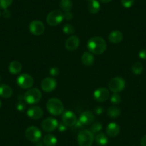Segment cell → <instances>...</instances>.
I'll return each mask as SVG.
<instances>
[{
  "label": "cell",
  "mask_w": 146,
  "mask_h": 146,
  "mask_svg": "<svg viewBox=\"0 0 146 146\" xmlns=\"http://www.w3.org/2000/svg\"><path fill=\"white\" fill-rule=\"evenodd\" d=\"M88 50L95 54H101L106 50L107 44L100 36H93L90 39L87 44Z\"/></svg>",
  "instance_id": "6da1fadb"
},
{
  "label": "cell",
  "mask_w": 146,
  "mask_h": 146,
  "mask_svg": "<svg viewBox=\"0 0 146 146\" xmlns=\"http://www.w3.org/2000/svg\"><path fill=\"white\" fill-rule=\"evenodd\" d=\"M47 109L50 114L59 116L64 113V105L60 99L56 98H50L47 102Z\"/></svg>",
  "instance_id": "7a4b0ae2"
},
{
  "label": "cell",
  "mask_w": 146,
  "mask_h": 146,
  "mask_svg": "<svg viewBox=\"0 0 146 146\" xmlns=\"http://www.w3.org/2000/svg\"><path fill=\"white\" fill-rule=\"evenodd\" d=\"M77 140L79 146H92L95 136L90 130H83L78 133Z\"/></svg>",
  "instance_id": "3957f363"
},
{
  "label": "cell",
  "mask_w": 146,
  "mask_h": 146,
  "mask_svg": "<svg viewBox=\"0 0 146 146\" xmlns=\"http://www.w3.org/2000/svg\"><path fill=\"white\" fill-rule=\"evenodd\" d=\"M42 92L37 88H31L24 95V99L27 104H36L41 100Z\"/></svg>",
  "instance_id": "277c9868"
},
{
  "label": "cell",
  "mask_w": 146,
  "mask_h": 146,
  "mask_svg": "<svg viewBox=\"0 0 146 146\" xmlns=\"http://www.w3.org/2000/svg\"><path fill=\"white\" fill-rule=\"evenodd\" d=\"M125 80L121 77H115L110 80L108 86L109 89L114 93L121 92L125 88Z\"/></svg>",
  "instance_id": "5b68a950"
},
{
  "label": "cell",
  "mask_w": 146,
  "mask_h": 146,
  "mask_svg": "<svg viewBox=\"0 0 146 146\" xmlns=\"http://www.w3.org/2000/svg\"><path fill=\"white\" fill-rule=\"evenodd\" d=\"M64 19V14L60 10H53L47 15V22L50 26H56L61 23Z\"/></svg>",
  "instance_id": "8992f818"
},
{
  "label": "cell",
  "mask_w": 146,
  "mask_h": 146,
  "mask_svg": "<svg viewBox=\"0 0 146 146\" xmlns=\"http://www.w3.org/2000/svg\"><path fill=\"white\" fill-rule=\"evenodd\" d=\"M25 136L29 141L37 143L42 137V132L36 126H30L25 131Z\"/></svg>",
  "instance_id": "52a82bcc"
},
{
  "label": "cell",
  "mask_w": 146,
  "mask_h": 146,
  "mask_svg": "<svg viewBox=\"0 0 146 146\" xmlns=\"http://www.w3.org/2000/svg\"><path fill=\"white\" fill-rule=\"evenodd\" d=\"M18 86L22 89H29L32 88L34 84V80L31 75L28 74H22L17 80Z\"/></svg>",
  "instance_id": "ba28073f"
},
{
  "label": "cell",
  "mask_w": 146,
  "mask_h": 146,
  "mask_svg": "<svg viewBox=\"0 0 146 146\" xmlns=\"http://www.w3.org/2000/svg\"><path fill=\"white\" fill-rule=\"evenodd\" d=\"M29 29L32 35L39 36L44 33V30H45V27L42 21L34 20L29 24Z\"/></svg>",
  "instance_id": "9c48e42d"
},
{
  "label": "cell",
  "mask_w": 146,
  "mask_h": 146,
  "mask_svg": "<svg viewBox=\"0 0 146 146\" xmlns=\"http://www.w3.org/2000/svg\"><path fill=\"white\" fill-rule=\"evenodd\" d=\"M62 123L65 125L67 127H72L76 125L77 122H78V119H77L76 115L73 112L70 111H65L62 113Z\"/></svg>",
  "instance_id": "30bf717a"
},
{
  "label": "cell",
  "mask_w": 146,
  "mask_h": 146,
  "mask_svg": "<svg viewBox=\"0 0 146 146\" xmlns=\"http://www.w3.org/2000/svg\"><path fill=\"white\" fill-rule=\"evenodd\" d=\"M58 122L53 117H47L42 123V128L44 132L50 133L55 130L58 126Z\"/></svg>",
  "instance_id": "8fae6325"
},
{
  "label": "cell",
  "mask_w": 146,
  "mask_h": 146,
  "mask_svg": "<svg viewBox=\"0 0 146 146\" xmlns=\"http://www.w3.org/2000/svg\"><path fill=\"white\" fill-rule=\"evenodd\" d=\"M56 87H57V81L54 78L50 77L44 78L41 82L42 89L46 92H52Z\"/></svg>",
  "instance_id": "7c38bea8"
},
{
  "label": "cell",
  "mask_w": 146,
  "mask_h": 146,
  "mask_svg": "<svg viewBox=\"0 0 146 146\" xmlns=\"http://www.w3.org/2000/svg\"><path fill=\"white\" fill-rule=\"evenodd\" d=\"M94 99L98 102H105L109 98L110 92L107 88H100L95 90L93 93Z\"/></svg>",
  "instance_id": "4fadbf2b"
},
{
  "label": "cell",
  "mask_w": 146,
  "mask_h": 146,
  "mask_svg": "<svg viewBox=\"0 0 146 146\" xmlns=\"http://www.w3.org/2000/svg\"><path fill=\"white\" fill-rule=\"evenodd\" d=\"M79 45L80 39L78 36H75V35L70 36L65 42V48L70 52L76 50Z\"/></svg>",
  "instance_id": "5bb4252c"
},
{
  "label": "cell",
  "mask_w": 146,
  "mask_h": 146,
  "mask_svg": "<svg viewBox=\"0 0 146 146\" xmlns=\"http://www.w3.org/2000/svg\"><path fill=\"white\" fill-rule=\"evenodd\" d=\"M43 113H44L43 110L39 106L30 107L27 112L28 117L34 120H38L41 118L43 116Z\"/></svg>",
  "instance_id": "9a60e30c"
},
{
  "label": "cell",
  "mask_w": 146,
  "mask_h": 146,
  "mask_svg": "<svg viewBox=\"0 0 146 146\" xmlns=\"http://www.w3.org/2000/svg\"><path fill=\"white\" fill-rule=\"evenodd\" d=\"M95 120V115L91 111H85L80 115L78 121L82 125H89L92 124Z\"/></svg>",
  "instance_id": "2e32d148"
},
{
  "label": "cell",
  "mask_w": 146,
  "mask_h": 146,
  "mask_svg": "<svg viewBox=\"0 0 146 146\" xmlns=\"http://www.w3.org/2000/svg\"><path fill=\"white\" fill-rule=\"evenodd\" d=\"M120 127L116 123H110L106 127V133L108 136L115 137L120 133Z\"/></svg>",
  "instance_id": "e0dca14e"
},
{
  "label": "cell",
  "mask_w": 146,
  "mask_h": 146,
  "mask_svg": "<svg viewBox=\"0 0 146 146\" xmlns=\"http://www.w3.org/2000/svg\"><path fill=\"white\" fill-rule=\"evenodd\" d=\"M108 40L113 44H118L123 40V35L120 31L115 30L110 33Z\"/></svg>",
  "instance_id": "ac0fdd59"
},
{
  "label": "cell",
  "mask_w": 146,
  "mask_h": 146,
  "mask_svg": "<svg viewBox=\"0 0 146 146\" xmlns=\"http://www.w3.org/2000/svg\"><path fill=\"white\" fill-rule=\"evenodd\" d=\"M13 94L12 89L7 85L1 84L0 85V96L4 98H9Z\"/></svg>",
  "instance_id": "d6986e66"
},
{
  "label": "cell",
  "mask_w": 146,
  "mask_h": 146,
  "mask_svg": "<svg viewBox=\"0 0 146 146\" xmlns=\"http://www.w3.org/2000/svg\"><path fill=\"white\" fill-rule=\"evenodd\" d=\"M81 60H82V62L84 65L91 66L95 62V57H94L93 54L92 53L85 52L82 54Z\"/></svg>",
  "instance_id": "ffe728a7"
},
{
  "label": "cell",
  "mask_w": 146,
  "mask_h": 146,
  "mask_svg": "<svg viewBox=\"0 0 146 146\" xmlns=\"http://www.w3.org/2000/svg\"><path fill=\"white\" fill-rule=\"evenodd\" d=\"M22 64L19 61H12L9 65V71L12 75H17L22 70Z\"/></svg>",
  "instance_id": "44dd1931"
},
{
  "label": "cell",
  "mask_w": 146,
  "mask_h": 146,
  "mask_svg": "<svg viewBox=\"0 0 146 146\" xmlns=\"http://www.w3.org/2000/svg\"><path fill=\"white\" fill-rule=\"evenodd\" d=\"M43 143L46 146H55L57 143V139L54 135L47 134L43 138Z\"/></svg>",
  "instance_id": "7402d4cb"
},
{
  "label": "cell",
  "mask_w": 146,
  "mask_h": 146,
  "mask_svg": "<svg viewBox=\"0 0 146 146\" xmlns=\"http://www.w3.org/2000/svg\"><path fill=\"white\" fill-rule=\"evenodd\" d=\"M100 10V5L97 0H92L88 4V11L91 14H97Z\"/></svg>",
  "instance_id": "603a6c76"
},
{
  "label": "cell",
  "mask_w": 146,
  "mask_h": 146,
  "mask_svg": "<svg viewBox=\"0 0 146 146\" xmlns=\"http://www.w3.org/2000/svg\"><path fill=\"white\" fill-rule=\"evenodd\" d=\"M95 142L100 146H105L108 143V138L105 134L102 133H100L95 136Z\"/></svg>",
  "instance_id": "cb8c5ba5"
},
{
  "label": "cell",
  "mask_w": 146,
  "mask_h": 146,
  "mask_svg": "<svg viewBox=\"0 0 146 146\" xmlns=\"http://www.w3.org/2000/svg\"><path fill=\"white\" fill-rule=\"evenodd\" d=\"M121 114V110L117 106L110 107L108 110V115L110 117H117Z\"/></svg>",
  "instance_id": "d4e9b609"
},
{
  "label": "cell",
  "mask_w": 146,
  "mask_h": 146,
  "mask_svg": "<svg viewBox=\"0 0 146 146\" xmlns=\"http://www.w3.org/2000/svg\"><path fill=\"white\" fill-rule=\"evenodd\" d=\"M60 8L64 12H70L72 8V2L71 0H61L60 1Z\"/></svg>",
  "instance_id": "484cf974"
},
{
  "label": "cell",
  "mask_w": 146,
  "mask_h": 146,
  "mask_svg": "<svg viewBox=\"0 0 146 146\" xmlns=\"http://www.w3.org/2000/svg\"><path fill=\"white\" fill-rule=\"evenodd\" d=\"M143 64L140 62H135L132 66V72L134 75H139L143 72Z\"/></svg>",
  "instance_id": "4316f807"
},
{
  "label": "cell",
  "mask_w": 146,
  "mask_h": 146,
  "mask_svg": "<svg viewBox=\"0 0 146 146\" xmlns=\"http://www.w3.org/2000/svg\"><path fill=\"white\" fill-rule=\"evenodd\" d=\"M102 128V125L100 122H95V123H92V125L90 127V131L92 133H100Z\"/></svg>",
  "instance_id": "83f0119b"
},
{
  "label": "cell",
  "mask_w": 146,
  "mask_h": 146,
  "mask_svg": "<svg viewBox=\"0 0 146 146\" xmlns=\"http://www.w3.org/2000/svg\"><path fill=\"white\" fill-rule=\"evenodd\" d=\"M63 32L66 35H71V34L74 33L75 32V29L74 27L70 24H67L63 27Z\"/></svg>",
  "instance_id": "f1b7e54d"
},
{
  "label": "cell",
  "mask_w": 146,
  "mask_h": 146,
  "mask_svg": "<svg viewBox=\"0 0 146 146\" xmlns=\"http://www.w3.org/2000/svg\"><path fill=\"white\" fill-rule=\"evenodd\" d=\"M13 0H0V8L6 9L12 5Z\"/></svg>",
  "instance_id": "f546056e"
},
{
  "label": "cell",
  "mask_w": 146,
  "mask_h": 146,
  "mask_svg": "<svg viewBox=\"0 0 146 146\" xmlns=\"http://www.w3.org/2000/svg\"><path fill=\"white\" fill-rule=\"evenodd\" d=\"M110 100L113 104H119L121 102V98H120V95L118 93H114L112 95L111 98H110Z\"/></svg>",
  "instance_id": "4dcf8cb0"
},
{
  "label": "cell",
  "mask_w": 146,
  "mask_h": 146,
  "mask_svg": "<svg viewBox=\"0 0 146 146\" xmlns=\"http://www.w3.org/2000/svg\"><path fill=\"white\" fill-rule=\"evenodd\" d=\"M135 0H121V4L125 8H130L134 4Z\"/></svg>",
  "instance_id": "1f68e13d"
},
{
  "label": "cell",
  "mask_w": 146,
  "mask_h": 146,
  "mask_svg": "<svg viewBox=\"0 0 146 146\" xmlns=\"http://www.w3.org/2000/svg\"><path fill=\"white\" fill-rule=\"evenodd\" d=\"M25 108H26V107H25V104L24 103V101H18L16 105V108L18 111L23 112L24 110H25Z\"/></svg>",
  "instance_id": "d6a6232c"
},
{
  "label": "cell",
  "mask_w": 146,
  "mask_h": 146,
  "mask_svg": "<svg viewBox=\"0 0 146 146\" xmlns=\"http://www.w3.org/2000/svg\"><path fill=\"white\" fill-rule=\"evenodd\" d=\"M59 73H60V70L57 67H52L50 70V74L52 77L57 76L59 75Z\"/></svg>",
  "instance_id": "836d02e7"
},
{
  "label": "cell",
  "mask_w": 146,
  "mask_h": 146,
  "mask_svg": "<svg viewBox=\"0 0 146 146\" xmlns=\"http://www.w3.org/2000/svg\"><path fill=\"white\" fill-rule=\"evenodd\" d=\"M139 57L142 60H146V50H141L139 52Z\"/></svg>",
  "instance_id": "e575fe53"
},
{
  "label": "cell",
  "mask_w": 146,
  "mask_h": 146,
  "mask_svg": "<svg viewBox=\"0 0 146 146\" xmlns=\"http://www.w3.org/2000/svg\"><path fill=\"white\" fill-rule=\"evenodd\" d=\"M73 18V14L70 12H67L64 14V19L67 20H71Z\"/></svg>",
  "instance_id": "d590c367"
},
{
  "label": "cell",
  "mask_w": 146,
  "mask_h": 146,
  "mask_svg": "<svg viewBox=\"0 0 146 146\" xmlns=\"http://www.w3.org/2000/svg\"><path fill=\"white\" fill-rule=\"evenodd\" d=\"M102 113H103V108L102 107L98 106L95 109V113L96 115H100L102 114Z\"/></svg>",
  "instance_id": "8d00e7d4"
},
{
  "label": "cell",
  "mask_w": 146,
  "mask_h": 146,
  "mask_svg": "<svg viewBox=\"0 0 146 146\" xmlns=\"http://www.w3.org/2000/svg\"><path fill=\"white\" fill-rule=\"evenodd\" d=\"M57 127H58L59 130H60V131H61V132L65 131L66 129H67V126H66L65 125H64L63 123H59Z\"/></svg>",
  "instance_id": "74e56055"
},
{
  "label": "cell",
  "mask_w": 146,
  "mask_h": 146,
  "mask_svg": "<svg viewBox=\"0 0 146 146\" xmlns=\"http://www.w3.org/2000/svg\"><path fill=\"white\" fill-rule=\"evenodd\" d=\"M2 15H3V17L5 18H9L11 16V12L6 9L4 10L3 13H2Z\"/></svg>",
  "instance_id": "f35d334b"
},
{
  "label": "cell",
  "mask_w": 146,
  "mask_h": 146,
  "mask_svg": "<svg viewBox=\"0 0 146 146\" xmlns=\"http://www.w3.org/2000/svg\"><path fill=\"white\" fill-rule=\"evenodd\" d=\"M140 145L146 146V135H145L142 137L141 140H140Z\"/></svg>",
  "instance_id": "ab89813d"
},
{
  "label": "cell",
  "mask_w": 146,
  "mask_h": 146,
  "mask_svg": "<svg viewBox=\"0 0 146 146\" xmlns=\"http://www.w3.org/2000/svg\"><path fill=\"white\" fill-rule=\"evenodd\" d=\"M101 2L102 3H108V2H110L112 0H100Z\"/></svg>",
  "instance_id": "60d3db41"
},
{
  "label": "cell",
  "mask_w": 146,
  "mask_h": 146,
  "mask_svg": "<svg viewBox=\"0 0 146 146\" xmlns=\"http://www.w3.org/2000/svg\"><path fill=\"white\" fill-rule=\"evenodd\" d=\"M1 107H2V102L0 100V108H1Z\"/></svg>",
  "instance_id": "b9f144b4"
},
{
  "label": "cell",
  "mask_w": 146,
  "mask_h": 146,
  "mask_svg": "<svg viewBox=\"0 0 146 146\" xmlns=\"http://www.w3.org/2000/svg\"><path fill=\"white\" fill-rule=\"evenodd\" d=\"M88 1H89V2H90V1H92V0H88Z\"/></svg>",
  "instance_id": "7bdbcfd3"
},
{
  "label": "cell",
  "mask_w": 146,
  "mask_h": 146,
  "mask_svg": "<svg viewBox=\"0 0 146 146\" xmlns=\"http://www.w3.org/2000/svg\"><path fill=\"white\" fill-rule=\"evenodd\" d=\"M0 81H1V76H0Z\"/></svg>",
  "instance_id": "ee69618b"
},
{
  "label": "cell",
  "mask_w": 146,
  "mask_h": 146,
  "mask_svg": "<svg viewBox=\"0 0 146 146\" xmlns=\"http://www.w3.org/2000/svg\"><path fill=\"white\" fill-rule=\"evenodd\" d=\"M0 16H1V12H0Z\"/></svg>",
  "instance_id": "f6af8a7d"
}]
</instances>
